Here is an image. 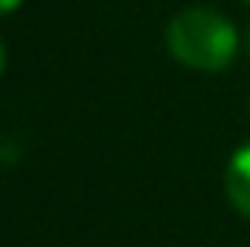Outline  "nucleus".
I'll use <instances>...</instances> for the list:
<instances>
[{
    "label": "nucleus",
    "instance_id": "1",
    "mask_svg": "<svg viewBox=\"0 0 250 247\" xmlns=\"http://www.w3.org/2000/svg\"><path fill=\"white\" fill-rule=\"evenodd\" d=\"M168 51L177 63L200 73H219L238 54V32L222 13L190 6L168 22Z\"/></svg>",
    "mask_w": 250,
    "mask_h": 247
},
{
    "label": "nucleus",
    "instance_id": "2",
    "mask_svg": "<svg viewBox=\"0 0 250 247\" xmlns=\"http://www.w3.org/2000/svg\"><path fill=\"white\" fill-rule=\"evenodd\" d=\"M225 197L241 216L250 219V143L231 155L225 171Z\"/></svg>",
    "mask_w": 250,
    "mask_h": 247
},
{
    "label": "nucleus",
    "instance_id": "3",
    "mask_svg": "<svg viewBox=\"0 0 250 247\" xmlns=\"http://www.w3.org/2000/svg\"><path fill=\"white\" fill-rule=\"evenodd\" d=\"M19 3H22V0H0V16H3V13H13Z\"/></svg>",
    "mask_w": 250,
    "mask_h": 247
},
{
    "label": "nucleus",
    "instance_id": "4",
    "mask_svg": "<svg viewBox=\"0 0 250 247\" xmlns=\"http://www.w3.org/2000/svg\"><path fill=\"white\" fill-rule=\"evenodd\" d=\"M3 67H6V48H3V41H0V76H3Z\"/></svg>",
    "mask_w": 250,
    "mask_h": 247
},
{
    "label": "nucleus",
    "instance_id": "5",
    "mask_svg": "<svg viewBox=\"0 0 250 247\" xmlns=\"http://www.w3.org/2000/svg\"><path fill=\"white\" fill-rule=\"evenodd\" d=\"M247 3H250V0H247Z\"/></svg>",
    "mask_w": 250,
    "mask_h": 247
}]
</instances>
